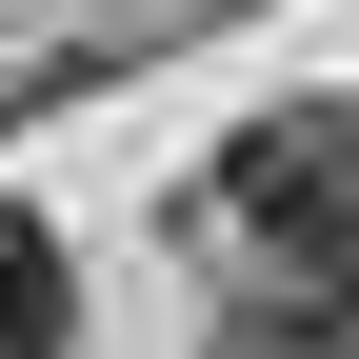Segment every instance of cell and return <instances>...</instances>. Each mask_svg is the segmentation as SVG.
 Masks as SVG:
<instances>
[{"mask_svg":"<svg viewBox=\"0 0 359 359\" xmlns=\"http://www.w3.org/2000/svg\"><path fill=\"white\" fill-rule=\"evenodd\" d=\"M219 219L259 240V280H320V299H359V100L240 120V140H219Z\"/></svg>","mask_w":359,"mask_h":359,"instance_id":"obj_1","label":"cell"},{"mask_svg":"<svg viewBox=\"0 0 359 359\" xmlns=\"http://www.w3.org/2000/svg\"><path fill=\"white\" fill-rule=\"evenodd\" d=\"M200 359H359V299H320V280H259V299H240Z\"/></svg>","mask_w":359,"mask_h":359,"instance_id":"obj_2","label":"cell"},{"mask_svg":"<svg viewBox=\"0 0 359 359\" xmlns=\"http://www.w3.org/2000/svg\"><path fill=\"white\" fill-rule=\"evenodd\" d=\"M60 339H80V299H60V240L0 200V359H60Z\"/></svg>","mask_w":359,"mask_h":359,"instance_id":"obj_3","label":"cell"}]
</instances>
